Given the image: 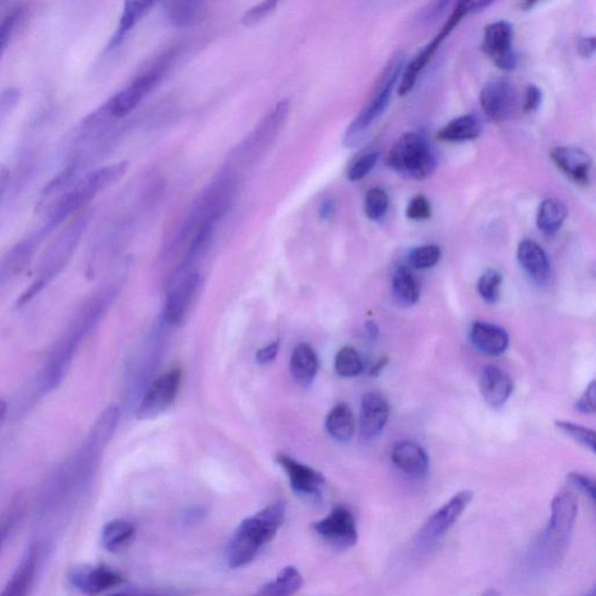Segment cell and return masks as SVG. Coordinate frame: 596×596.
<instances>
[{"mask_svg":"<svg viewBox=\"0 0 596 596\" xmlns=\"http://www.w3.org/2000/svg\"><path fill=\"white\" fill-rule=\"evenodd\" d=\"M473 345L481 352L497 356L509 346V336L504 329L486 321H475L471 330Z\"/></svg>","mask_w":596,"mask_h":596,"instance_id":"7402d4cb","label":"cell"},{"mask_svg":"<svg viewBox=\"0 0 596 596\" xmlns=\"http://www.w3.org/2000/svg\"><path fill=\"white\" fill-rule=\"evenodd\" d=\"M568 481L573 487L585 494V496L588 497L592 502L595 501L596 487L595 482L591 478V476L577 472H572L568 475Z\"/></svg>","mask_w":596,"mask_h":596,"instance_id":"60d3db41","label":"cell"},{"mask_svg":"<svg viewBox=\"0 0 596 596\" xmlns=\"http://www.w3.org/2000/svg\"><path fill=\"white\" fill-rule=\"evenodd\" d=\"M181 380L182 373L177 368L166 372L153 381L145 391L136 417L146 421L166 413L178 398Z\"/></svg>","mask_w":596,"mask_h":596,"instance_id":"ba28073f","label":"cell"},{"mask_svg":"<svg viewBox=\"0 0 596 596\" xmlns=\"http://www.w3.org/2000/svg\"><path fill=\"white\" fill-rule=\"evenodd\" d=\"M279 350H280V340H275V342L260 349L257 352V355H255V357H257V362L259 364L266 365L277 360Z\"/></svg>","mask_w":596,"mask_h":596,"instance_id":"ee69618b","label":"cell"},{"mask_svg":"<svg viewBox=\"0 0 596 596\" xmlns=\"http://www.w3.org/2000/svg\"><path fill=\"white\" fill-rule=\"evenodd\" d=\"M473 497L474 494L471 490L459 491L446 504L436 510L416 534L412 547L413 555L422 557L435 550L459 519L463 516Z\"/></svg>","mask_w":596,"mask_h":596,"instance_id":"277c9868","label":"cell"},{"mask_svg":"<svg viewBox=\"0 0 596 596\" xmlns=\"http://www.w3.org/2000/svg\"><path fill=\"white\" fill-rule=\"evenodd\" d=\"M481 133L482 124L478 117L466 114L453 119L438 132L437 136L441 142L461 143L479 138Z\"/></svg>","mask_w":596,"mask_h":596,"instance_id":"484cf974","label":"cell"},{"mask_svg":"<svg viewBox=\"0 0 596 596\" xmlns=\"http://www.w3.org/2000/svg\"><path fill=\"white\" fill-rule=\"evenodd\" d=\"M314 533L336 550H349L360 538L355 518L350 509L338 506L331 512L313 524Z\"/></svg>","mask_w":596,"mask_h":596,"instance_id":"52a82bcc","label":"cell"},{"mask_svg":"<svg viewBox=\"0 0 596 596\" xmlns=\"http://www.w3.org/2000/svg\"><path fill=\"white\" fill-rule=\"evenodd\" d=\"M403 65V58H398L388 65L376 92H374L367 105L348 129L344 136L345 146L353 147L360 144L363 134L384 115L389 106L391 93H393L396 84L402 74Z\"/></svg>","mask_w":596,"mask_h":596,"instance_id":"8992f818","label":"cell"},{"mask_svg":"<svg viewBox=\"0 0 596 596\" xmlns=\"http://www.w3.org/2000/svg\"><path fill=\"white\" fill-rule=\"evenodd\" d=\"M555 424L559 430L565 433L579 442V445L589 449L592 452H595L596 439L594 430L570 421H556Z\"/></svg>","mask_w":596,"mask_h":596,"instance_id":"e575fe53","label":"cell"},{"mask_svg":"<svg viewBox=\"0 0 596 596\" xmlns=\"http://www.w3.org/2000/svg\"><path fill=\"white\" fill-rule=\"evenodd\" d=\"M289 110H291V101L288 99L279 101L277 107L272 109L259 126L254 130L242 147L238 148L236 156H243L244 159L246 156H251V160H254L255 156H257V158L261 156L264 150L277 139L278 134L281 132V129L287 121Z\"/></svg>","mask_w":596,"mask_h":596,"instance_id":"9c48e42d","label":"cell"},{"mask_svg":"<svg viewBox=\"0 0 596 596\" xmlns=\"http://www.w3.org/2000/svg\"><path fill=\"white\" fill-rule=\"evenodd\" d=\"M391 459L400 471L413 478H424L430 469L427 452L412 440L399 441L391 452Z\"/></svg>","mask_w":596,"mask_h":596,"instance_id":"ac0fdd59","label":"cell"},{"mask_svg":"<svg viewBox=\"0 0 596 596\" xmlns=\"http://www.w3.org/2000/svg\"><path fill=\"white\" fill-rule=\"evenodd\" d=\"M479 387L487 404L491 408H501L512 396L514 384L501 368L487 366L482 372Z\"/></svg>","mask_w":596,"mask_h":596,"instance_id":"d6986e66","label":"cell"},{"mask_svg":"<svg viewBox=\"0 0 596 596\" xmlns=\"http://www.w3.org/2000/svg\"><path fill=\"white\" fill-rule=\"evenodd\" d=\"M567 218L565 204L555 198H548L543 200L539 206L536 217L537 228L544 235L552 236L563 227Z\"/></svg>","mask_w":596,"mask_h":596,"instance_id":"4316f807","label":"cell"},{"mask_svg":"<svg viewBox=\"0 0 596 596\" xmlns=\"http://www.w3.org/2000/svg\"><path fill=\"white\" fill-rule=\"evenodd\" d=\"M380 159L379 151L366 153L363 157L357 159L350 168L348 178L352 182L362 181L365 179L374 168H376Z\"/></svg>","mask_w":596,"mask_h":596,"instance_id":"74e56055","label":"cell"},{"mask_svg":"<svg viewBox=\"0 0 596 596\" xmlns=\"http://www.w3.org/2000/svg\"><path fill=\"white\" fill-rule=\"evenodd\" d=\"M202 279L198 275L185 277L167 297L163 317L170 326H181L190 317L198 299Z\"/></svg>","mask_w":596,"mask_h":596,"instance_id":"9a60e30c","label":"cell"},{"mask_svg":"<svg viewBox=\"0 0 596 596\" xmlns=\"http://www.w3.org/2000/svg\"><path fill=\"white\" fill-rule=\"evenodd\" d=\"M575 409L577 412H581L582 414L586 415H593L596 412V384L595 381H592L587 389L585 390V393L579 400L575 404Z\"/></svg>","mask_w":596,"mask_h":596,"instance_id":"b9f144b4","label":"cell"},{"mask_svg":"<svg viewBox=\"0 0 596 596\" xmlns=\"http://www.w3.org/2000/svg\"><path fill=\"white\" fill-rule=\"evenodd\" d=\"M441 258V250L437 245H424L415 248L409 261L416 269H429L435 267Z\"/></svg>","mask_w":596,"mask_h":596,"instance_id":"8d00e7d4","label":"cell"},{"mask_svg":"<svg viewBox=\"0 0 596 596\" xmlns=\"http://www.w3.org/2000/svg\"><path fill=\"white\" fill-rule=\"evenodd\" d=\"M2 540H3V532L0 531V544H2Z\"/></svg>","mask_w":596,"mask_h":596,"instance_id":"9f6ffc18","label":"cell"},{"mask_svg":"<svg viewBox=\"0 0 596 596\" xmlns=\"http://www.w3.org/2000/svg\"><path fill=\"white\" fill-rule=\"evenodd\" d=\"M483 111L492 121H504L512 117L519 106V97L514 84L507 78L488 82L481 94Z\"/></svg>","mask_w":596,"mask_h":596,"instance_id":"4fadbf2b","label":"cell"},{"mask_svg":"<svg viewBox=\"0 0 596 596\" xmlns=\"http://www.w3.org/2000/svg\"><path fill=\"white\" fill-rule=\"evenodd\" d=\"M554 163L569 179L579 185H589L592 159L581 148L575 147H556L551 150Z\"/></svg>","mask_w":596,"mask_h":596,"instance_id":"e0dca14e","label":"cell"},{"mask_svg":"<svg viewBox=\"0 0 596 596\" xmlns=\"http://www.w3.org/2000/svg\"><path fill=\"white\" fill-rule=\"evenodd\" d=\"M389 209V197L384 190L372 188L365 197V214L372 221H380Z\"/></svg>","mask_w":596,"mask_h":596,"instance_id":"836d02e7","label":"cell"},{"mask_svg":"<svg viewBox=\"0 0 596 596\" xmlns=\"http://www.w3.org/2000/svg\"><path fill=\"white\" fill-rule=\"evenodd\" d=\"M199 2H168L165 3L166 19L175 27H186L198 21L203 12Z\"/></svg>","mask_w":596,"mask_h":596,"instance_id":"4dcf8cb0","label":"cell"},{"mask_svg":"<svg viewBox=\"0 0 596 596\" xmlns=\"http://www.w3.org/2000/svg\"><path fill=\"white\" fill-rule=\"evenodd\" d=\"M302 585L300 571L295 567H285L254 596H294Z\"/></svg>","mask_w":596,"mask_h":596,"instance_id":"83f0119b","label":"cell"},{"mask_svg":"<svg viewBox=\"0 0 596 596\" xmlns=\"http://www.w3.org/2000/svg\"><path fill=\"white\" fill-rule=\"evenodd\" d=\"M483 596H500V593L497 589H488L483 594Z\"/></svg>","mask_w":596,"mask_h":596,"instance_id":"f5cc1de1","label":"cell"},{"mask_svg":"<svg viewBox=\"0 0 596 596\" xmlns=\"http://www.w3.org/2000/svg\"><path fill=\"white\" fill-rule=\"evenodd\" d=\"M319 217L321 219L328 220L331 219L336 214V202L333 198H328L320 204L318 210Z\"/></svg>","mask_w":596,"mask_h":596,"instance_id":"bcb514c9","label":"cell"},{"mask_svg":"<svg viewBox=\"0 0 596 596\" xmlns=\"http://www.w3.org/2000/svg\"><path fill=\"white\" fill-rule=\"evenodd\" d=\"M278 2L276 0H265V2L253 7L242 16V24L244 26H254L261 23L272 12L277 10Z\"/></svg>","mask_w":596,"mask_h":596,"instance_id":"f35d334b","label":"cell"},{"mask_svg":"<svg viewBox=\"0 0 596 596\" xmlns=\"http://www.w3.org/2000/svg\"><path fill=\"white\" fill-rule=\"evenodd\" d=\"M285 519L282 502L271 503L260 512L246 518L232 535L227 561L231 569H241L258 557L261 550L276 538Z\"/></svg>","mask_w":596,"mask_h":596,"instance_id":"7a4b0ae2","label":"cell"},{"mask_svg":"<svg viewBox=\"0 0 596 596\" xmlns=\"http://www.w3.org/2000/svg\"><path fill=\"white\" fill-rule=\"evenodd\" d=\"M319 362L314 349L308 344H300L291 357V372L295 381L303 386H311L318 373Z\"/></svg>","mask_w":596,"mask_h":596,"instance_id":"cb8c5ba5","label":"cell"},{"mask_svg":"<svg viewBox=\"0 0 596 596\" xmlns=\"http://www.w3.org/2000/svg\"><path fill=\"white\" fill-rule=\"evenodd\" d=\"M405 214L412 220L429 219L431 217L430 202L423 195H417L409 203Z\"/></svg>","mask_w":596,"mask_h":596,"instance_id":"ab89813d","label":"cell"},{"mask_svg":"<svg viewBox=\"0 0 596 596\" xmlns=\"http://www.w3.org/2000/svg\"><path fill=\"white\" fill-rule=\"evenodd\" d=\"M579 53H581L584 58H589L595 52V38H585L582 39L581 42L577 45Z\"/></svg>","mask_w":596,"mask_h":596,"instance_id":"7dc6e473","label":"cell"},{"mask_svg":"<svg viewBox=\"0 0 596 596\" xmlns=\"http://www.w3.org/2000/svg\"><path fill=\"white\" fill-rule=\"evenodd\" d=\"M39 563V549L31 545L0 596H29Z\"/></svg>","mask_w":596,"mask_h":596,"instance_id":"ffe728a7","label":"cell"},{"mask_svg":"<svg viewBox=\"0 0 596 596\" xmlns=\"http://www.w3.org/2000/svg\"><path fill=\"white\" fill-rule=\"evenodd\" d=\"M89 212L83 210L74 216L70 223L64 227L62 232L56 238V241L50 244L49 248L46 251L40 265L39 279L31 287L29 291L24 294L22 302H27L32 296L38 294L42 287L50 279L54 278L66 265L68 260L72 258L81 236L85 228H87Z\"/></svg>","mask_w":596,"mask_h":596,"instance_id":"3957f363","label":"cell"},{"mask_svg":"<svg viewBox=\"0 0 596 596\" xmlns=\"http://www.w3.org/2000/svg\"><path fill=\"white\" fill-rule=\"evenodd\" d=\"M136 534L135 525L125 519L110 521L100 534V544L107 551L115 554L129 547Z\"/></svg>","mask_w":596,"mask_h":596,"instance_id":"d4e9b609","label":"cell"},{"mask_svg":"<svg viewBox=\"0 0 596 596\" xmlns=\"http://www.w3.org/2000/svg\"><path fill=\"white\" fill-rule=\"evenodd\" d=\"M542 104V92L536 87V85H530L525 92V100L523 110L526 113L534 112L538 109Z\"/></svg>","mask_w":596,"mask_h":596,"instance_id":"7bdbcfd3","label":"cell"},{"mask_svg":"<svg viewBox=\"0 0 596 596\" xmlns=\"http://www.w3.org/2000/svg\"><path fill=\"white\" fill-rule=\"evenodd\" d=\"M8 413V405L4 401L0 400V425L5 421Z\"/></svg>","mask_w":596,"mask_h":596,"instance_id":"816d5d0a","label":"cell"},{"mask_svg":"<svg viewBox=\"0 0 596 596\" xmlns=\"http://www.w3.org/2000/svg\"><path fill=\"white\" fill-rule=\"evenodd\" d=\"M585 596H596L595 588H592Z\"/></svg>","mask_w":596,"mask_h":596,"instance_id":"11a10c76","label":"cell"},{"mask_svg":"<svg viewBox=\"0 0 596 596\" xmlns=\"http://www.w3.org/2000/svg\"><path fill=\"white\" fill-rule=\"evenodd\" d=\"M26 9L15 8L0 20V60L3 59L7 49L19 27L25 20Z\"/></svg>","mask_w":596,"mask_h":596,"instance_id":"d6a6232c","label":"cell"},{"mask_svg":"<svg viewBox=\"0 0 596 596\" xmlns=\"http://www.w3.org/2000/svg\"><path fill=\"white\" fill-rule=\"evenodd\" d=\"M536 3H531V2H527V3H522L521 4V8L522 9H525V10H531Z\"/></svg>","mask_w":596,"mask_h":596,"instance_id":"db71d44e","label":"cell"},{"mask_svg":"<svg viewBox=\"0 0 596 596\" xmlns=\"http://www.w3.org/2000/svg\"><path fill=\"white\" fill-rule=\"evenodd\" d=\"M390 408L387 399L378 391H368L361 404L360 435L369 441L379 437L388 422Z\"/></svg>","mask_w":596,"mask_h":596,"instance_id":"2e32d148","label":"cell"},{"mask_svg":"<svg viewBox=\"0 0 596 596\" xmlns=\"http://www.w3.org/2000/svg\"><path fill=\"white\" fill-rule=\"evenodd\" d=\"M518 259L533 281L547 283L551 276V266L547 253L534 241H523L518 248Z\"/></svg>","mask_w":596,"mask_h":596,"instance_id":"44dd1931","label":"cell"},{"mask_svg":"<svg viewBox=\"0 0 596 596\" xmlns=\"http://www.w3.org/2000/svg\"><path fill=\"white\" fill-rule=\"evenodd\" d=\"M277 462L287 473L289 483L297 496L312 501L320 500L323 487L326 485L325 476L285 454H279Z\"/></svg>","mask_w":596,"mask_h":596,"instance_id":"5bb4252c","label":"cell"},{"mask_svg":"<svg viewBox=\"0 0 596 596\" xmlns=\"http://www.w3.org/2000/svg\"><path fill=\"white\" fill-rule=\"evenodd\" d=\"M70 584L85 596H98L124 583V576L107 565H81L68 573Z\"/></svg>","mask_w":596,"mask_h":596,"instance_id":"7c38bea8","label":"cell"},{"mask_svg":"<svg viewBox=\"0 0 596 596\" xmlns=\"http://www.w3.org/2000/svg\"><path fill=\"white\" fill-rule=\"evenodd\" d=\"M513 27L507 22L488 25L484 33L483 50L502 71H514L518 57L513 49Z\"/></svg>","mask_w":596,"mask_h":596,"instance_id":"8fae6325","label":"cell"},{"mask_svg":"<svg viewBox=\"0 0 596 596\" xmlns=\"http://www.w3.org/2000/svg\"><path fill=\"white\" fill-rule=\"evenodd\" d=\"M393 293L403 305H414L419 300L421 289L411 268L399 267L393 277Z\"/></svg>","mask_w":596,"mask_h":596,"instance_id":"f546056e","label":"cell"},{"mask_svg":"<svg viewBox=\"0 0 596 596\" xmlns=\"http://www.w3.org/2000/svg\"><path fill=\"white\" fill-rule=\"evenodd\" d=\"M501 283V272L497 269H488L479 279L478 292L485 301L489 303L497 302L500 295Z\"/></svg>","mask_w":596,"mask_h":596,"instance_id":"d590c367","label":"cell"},{"mask_svg":"<svg viewBox=\"0 0 596 596\" xmlns=\"http://www.w3.org/2000/svg\"><path fill=\"white\" fill-rule=\"evenodd\" d=\"M387 363H388L387 357H381V360L377 363V365L372 367L370 376L373 377L379 376L380 372L384 369Z\"/></svg>","mask_w":596,"mask_h":596,"instance_id":"f907efd6","label":"cell"},{"mask_svg":"<svg viewBox=\"0 0 596 596\" xmlns=\"http://www.w3.org/2000/svg\"><path fill=\"white\" fill-rule=\"evenodd\" d=\"M107 596H175L172 593L159 592V591H148V589H127L115 592Z\"/></svg>","mask_w":596,"mask_h":596,"instance_id":"f6af8a7d","label":"cell"},{"mask_svg":"<svg viewBox=\"0 0 596 596\" xmlns=\"http://www.w3.org/2000/svg\"><path fill=\"white\" fill-rule=\"evenodd\" d=\"M329 435L340 442L350 441L355 433V419L348 404H337L326 422Z\"/></svg>","mask_w":596,"mask_h":596,"instance_id":"f1b7e54d","label":"cell"},{"mask_svg":"<svg viewBox=\"0 0 596 596\" xmlns=\"http://www.w3.org/2000/svg\"><path fill=\"white\" fill-rule=\"evenodd\" d=\"M153 7H156L155 2L125 3L121 21H119L117 29L107 46L106 52L111 53L113 50L121 47L129 37V34L145 19Z\"/></svg>","mask_w":596,"mask_h":596,"instance_id":"603a6c76","label":"cell"},{"mask_svg":"<svg viewBox=\"0 0 596 596\" xmlns=\"http://www.w3.org/2000/svg\"><path fill=\"white\" fill-rule=\"evenodd\" d=\"M387 161L397 173L414 180L429 178L436 167L434 151L427 138L416 132L402 135L391 148Z\"/></svg>","mask_w":596,"mask_h":596,"instance_id":"5b68a950","label":"cell"},{"mask_svg":"<svg viewBox=\"0 0 596 596\" xmlns=\"http://www.w3.org/2000/svg\"><path fill=\"white\" fill-rule=\"evenodd\" d=\"M467 13V2L458 3L450 19L441 27L435 39L422 50L411 64L406 65L399 87L400 96H405L413 90L423 68L427 65L440 44L450 36V33L462 22L463 16Z\"/></svg>","mask_w":596,"mask_h":596,"instance_id":"30bf717a","label":"cell"},{"mask_svg":"<svg viewBox=\"0 0 596 596\" xmlns=\"http://www.w3.org/2000/svg\"><path fill=\"white\" fill-rule=\"evenodd\" d=\"M577 509V500L573 492L567 489L557 492L551 503L549 523L526 555L527 571L545 574L561 564L570 548Z\"/></svg>","mask_w":596,"mask_h":596,"instance_id":"6da1fadb","label":"cell"},{"mask_svg":"<svg viewBox=\"0 0 596 596\" xmlns=\"http://www.w3.org/2000/svg\"><path fill=\"white\" fill-rule=\"evenodd\" d=\"M9 182H10V170L5 165L0 163V199L3 198L8 190Z\"/></svg>","mask_w":596,"mask_h":596,"instance_id":"c3c4849f","label":"cell"},{"mask_svg":"<svg viewBox=\"0 0 596 596\" xmlns=\"http://www.w3.org/2000/svg\"><path fill=\"white\" fill-rule=\"evenodd\" d=\"M366 329L370 339H376L379 336V327L376 323L369 320L366 325Z\"/></svg>","mask_w":596,"mask_h":596,"instance_id":"681fc988","label":"cell"},{"mask_svg":"<svg viewBox=\"0 0 596 596\" xmlns=\"http://www.w3.org/2000/svg\"><path fill=\"white\" fill-rule=\"evenodd\" d=\"M335 368L338 376L354 378L363 372V362L360 353L352 346H345L336 355Z\"/></svg>","mask_w":596,"mask_h":596,"instance_id":"1f68e13d","label":"cell"}]
</instances>
